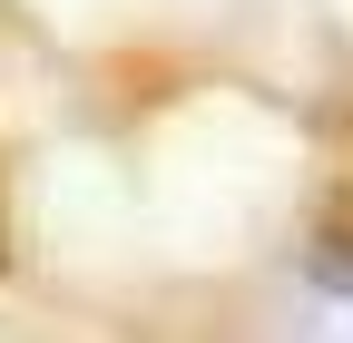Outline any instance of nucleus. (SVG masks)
<instances>
[{
	"mask_svg": "<svg viewBox=\"0 0 353 343\" xmlns=\"http://www.w3.org/2000/svg\"><path fill=\"white\" fill-rule=\"evenodd\" d=\"M314 284L353 294V236H324V245H314Z\"/></svg>",
	"mask_w": 353,
	"mask_h": 343,
	"instance_id": "1",
	"label": "nucleus"
}]
</instances>
